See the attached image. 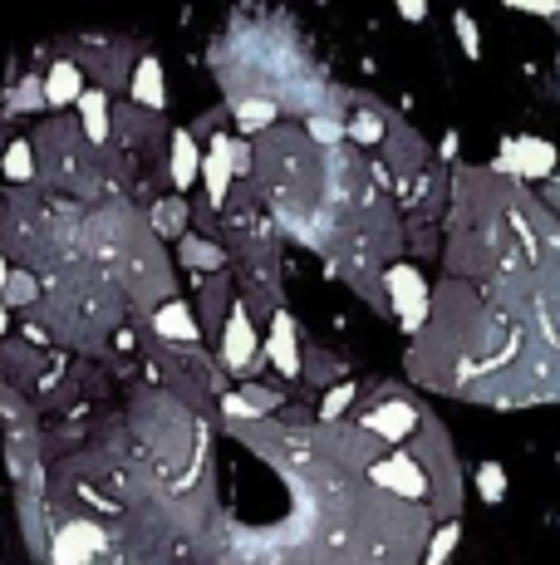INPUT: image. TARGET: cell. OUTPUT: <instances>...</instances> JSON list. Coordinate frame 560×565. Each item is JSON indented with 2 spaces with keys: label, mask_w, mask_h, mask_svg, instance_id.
Returning a JSON list of instances; mask_svg holds the SVG:
<instances>
[{
  "label": "cell",
  "mask_w": 560,
  "mask_h": 565,
  "mask_svg": "<svg viewBox=\"0 0 560 565\" xmlns=\"http://www.w3.org/2000/svg\"><path fill=\"white\" fill-rule=\"evenodd\" d=\"M389 290H393V310L403 315V330L413 335L423 320H428V285L413 266H393L389 271Z\"/></svg>",
  "instance_id": "1"
},
{
  "label": "cell",
  "mask_w": 560,
  "mask_h": 565,
  "mask_svg": "<svg viewBox=\"0 0 560 565\" xmlns=\"http://www.w3.org/2000/svg\"><path fill=\"white\" fill-rule=\"evenodd\" d=\"M222 359H226V369H236V374H256V369H251V364L261 359V354H256V330H251V320H246L241 305H231V315H226Z\"/></svg>",
  "instance_id": "2"
},
{
  "label": "cell",
  "mask_w": 560,
  "mask_h": 565,
  "mask_svg": "<svg viewBox=\"0 0 560 565\" xmlns=\"http://www.w3.org/2000/svg\"><path fill=\"white\" fill-rule=\"evenodd\" d=\"M99 546H104V531H99L94 521H64V526L55 531L50 556H55L59 565H79V561H89Z\"/></svg>",
  "instance_id": "3"
},
{
  "label": "cell",
  "mask_w": 560,
  "mask_h": 565,
  "mask_svg": "<svg viewBox=\"0 0 560 565\" xmlns=\"http://www.w3.org/2000/svg\"><path fill=\"white\" fill-rule=\"evenodd\" d=\"M502 172H521V177H551L556 172V148L546 138H516L506 143Z\"/></svg>",
  "instance_id": "4"
},
{
  "label": "cell",
  "mask_w": 560,
  "mask_h": 565,
  "mask_svg": "<svg viewBox=\"0 0 560 565\" xmlns=\"http://www.w3.org/2000/svg\"><path fill=\"white\" fill-rule=\"evenodd\" d=\"M379 487H389L398 497H418L428 482H423V472H418V462L408 457V452H393L389 462H374V472H369Z\"/></svg>",
  "instance_id": "5"
},
{
  "label": "cell",
  "mask_w": 560,
  "mask_h": 565,
  "mask_svg": "<svg viewBox=\"0 0 560 565\" xmlns=\"http://www.w3.org/2000/svg\"><path fill=\"white\" fill-rule=\"evenodd\" d=\"M364 428H369L374 438H384V443H403V438L418 428V408H413V403H384V408H374V413L364 418Z\"/></svg>",
  "instance_id": "6"
},
{
  "label": "cell",
  "mask_w": 560,
  "mask_h": 565,
  "mask_svg": "<svg viewBox=\"0 0 560 565\" xmlns=\"http://www.w3.org/2000/svg\"><path fill=\"white\" fill-rule=\"evenodd\" d=\"M202 177H207V197H212V207H222L226 192H231V138L226 133H217L212 138V153L202 158Z\"/></svg>",
  "instance_id": "7"
},
{
  "label": "cell",
  "mask_w": 560,
  "mask_h": 565,
  "mask_svg": "<svg viewBox=\"0 0 560 565\" xmlns=\"http://www.w3.org/2000/svg\"><path fill=\"white\" fill-rule=\"evenodd\" d=\"M40 89H45V104L64 109V104H74V99H79V89H84V74H79V64H74V59H55Z\"/></svg>",
  "instance_id": "8"
},
{
  "label": "cell",
  "mask_w": 560,
  "mask_h": 565,
  "mask_svg": "<svg viewBox=\"0 0 560 565\" xmlns=\"http://www.w3.org/2000/svg\"><path fill=\"white\" fill-rule=\"evenodd\" d=\"M133 104H143V109H163L168 104V89H163V64L148 55L138 59V69H133Z\"/></svg>",
  "instance_id": "9"
},
{
  "label": "cell",
  "mask_w": 560,
  "mask_h": 565,
  "mask_svg": "<svg viewBox=\"0 0 560 565\" xmlns=\"http://www.w3.org/2000/svg\"><path fill=\"white\" fill-rule=\"evenodd\" d=\"M79 118H84V138L89 143H104L109 138V94L104 89H79Z\"/></svg>",
  "instance_id": "10"
},
{
  "label": "cell",
  "mask_w": 560,
  "mask_h": 565,
  "mask_svg": "<svg viewBox=\"0 0 560 565\" xmlns=\"http://www.w3.org/2000/svg\"><path fill=\"white\" fill-rule=\"evenodd\" d=\"M153 325H158V335L163 339H182V344H192V339L202 335V325L192 320V310H187L182 300H168V305L153 315Z\"/></svg>",
  "instance_id": "11"
},
{
  "label": "cell",
  "mask_w": 560,
  "mask_h": 565,
  "mask_svg": "<svg viewBox=\"0 0 560 565\" xmlns=\"http://www.w3.org/2000/svg\"><path fill=\"white\" fill-rule=\"evenodd\" d=\"M271 359H276V369L285 379L300 374V349H295V325H290V315H276V325H271Z\"/></svg>",
  "instance_id": "12"
},
{
  "label": "cell",
  "mask_w": 560,
  "mask_h": 565,
  "mask_svg": "<svg viewBox=\"0 0 560 565\" xmlns=\"http://www.w3.org/2000/svg\"><path fill=\"white\" fill-rule=\"evenodd\" d=\"M197 168H202V158H197V143H192V133H172V182H177V192H187L192 182H197Z\"/></svg>",
  "instance_id": "13"
},
{
  "label": "cell",
  "mask_w": 560,
  "mask_h": 565,
  "mask_svg": "<svg viewBox=\"0 0 560 565\" xmlns=\"http://www.w3.org/2000/svg\"><path fill=\"white\" fill-rule=\"evenodd\" d=\"M0 172H5L10 182H30V177H35V148H30V138H15V143L5 148Z\"/></svg>",
  "instance_id": "14"
},
{
  "label": "cell",
  "mask_w": 560,
  "mask_h": 565,
  "mask_svg": "<svg viewBox=\"0 0 560 565\" xmlns=\"http://www.w3.org/2000/svg\"><path fill=\"white\" fill-rule=\"evenodd\" d=\"M0 300H5V310H10V305H35V300H40V285H35L30 271H5Z\"/></svg>",
  "instance_id": "15"
},
{
  "label": "cell",
  "mask_w": 560,
  "mask_h": 565,
  "mask_svg": "<svg viewBox=\"0 0 560 565\" xmlns=\"http://www.w3.org/2000/svg\"><path fill=\"white\" fill-rule=\"evenodd\" d=\"M182 261L197 266V271H217V266H222V251L207 246V241H197V236H187V241H182Z\"/></svg>",
  "instance_id": "16"
},
{
  "label": "cell",
  "mask_w": 560,
  "mask_h": 565,
  "mask_svg": "<svg viewBox=\"0 0 560 565\" xmlns=\"http://www.w3.org/2000/svg\"><path fill=\"white\" fill-rule=\"evenodd\" d=\"M236 118H241V128H266V123L276 118V104H266V99H241V104H236Z\"/></svg>",
  "instance_id": "17"
},
{
  "label": "cell",
  "mask_w": 560,
  "mask_h": 565,
  "mask_svg": "<svg viewBox=\"0 0 560 565\" xmlns=\"http://www.w3.org/2000/svg\"><path fill=\"white\" fill-rule=\"evenodd\" d=\"M477 487H482V497H487V502H502V497H506V472L497 467V462H482Z\"/></svg>",
  "instance_id": "18"
},
{
  "label": "cell",
  "mask_w": 560,
  "mask_h": 565,
  "mask_svg": "<svg viewBox=\"0 0 560 565\" xmlns=\"http://www.w3.org/2000/svg\"><path fill=\"white\" fill-rule=\"evenodd\" d=\"M452 30H457V40H462V55H467V59L482 55V40H477V25H472V15H467V10H457V15H452Z\"/></svg>",
  "instance_id": "19"
},
{
  "label": "cell",
  "mask_w": 560,
  "mask_h": 565,
  "mask_svg": "<svg viewBox=\"0 0 560 565\" xmlns=\"http://www.w3.org/2000/svg\"><path fill=\"white\" fill-rule=\"evenodd\" d=\"M153 226H158L163 236H177V231L187 226V207H182V202H163L158 217H153Z\"/></svg>",
  "instance_id": "20"
},
{
  "label": "cell",
  "mask_w": 560,
  "mask_h": 565,
  "mask_svg": "<svg viewBox=\"0 0 560 565\" xmlns=\"http://www.w3.org/2000/svg\"><path fill=\"white\" fill-rule=\"evenodd\" d=\"M349 403H354V384H339V389L325 394V403H320V418H339Z\"/></svg>",
  "instance_id": "21"
},
{
  "label": "cell",
  "mask_w": 560,
  "mask_h": 565,
  "mask_svg": "<svg viewBox=\"0 0 560 565\" xmlns=\"http://www.w3.org/2000/svg\"><path fill=\"white\" fill-rule=\"evenodd\" d=\"M457 536H462L457 526H438V536H433V546H428V561H433V565H438V561H448V556H452V546H457Z\"/></svg>",
  "instance_id": "22"
},
{
  "label": "cell",
  "mask_w": 560,
  "mask_h": 565,
  "mask_svg": "<svg viewBox=\"0 0 560 565\" xmlns=\"http://www.w3.org/2000/svg\"><path fill=\"white\" fill-rule=\"evenodd\" d=\"M10 104H15V109H40V104H45V89H40V79H25V84H20V94H15Z\"/></svg>",
  "instance_id": "23"
},
{
  "label": "cell",
  "mask_w": 560,
  "mask_h": 565,
  "mask_svg": "<svg viewBox=\"0 0 560 565\" xmlns=\"http://www.w3.org/2000/svg\"><path fill=\"white\" fill-rule=\"evenodd\" d=\"M398 15L413 20V25H423L428 20V0H398Z\"/></svg>",
  "instance_id": "24"
},
{
  "label": "cell",
  "mask_w": 560,
  "mask_h": 565,
  "mask_svg": "<svg viewBox=\"0 0 560 565\" xmlns=\"http://www.w3.org/2000/svg\"><path fill=\"white\" fill-rule=\"evenodd\" d=\"M222 285H217V290H207V330H217V325H222Z\"/></svg>",
  "instance_id": "25"
},
{
  "label": "cell",
  "mask_w": 560,
  "mask_h": 565,
  "mask_svg": "<svg viewBox=\"0 0 560 565\" xmlns=\"http://www.w3.org/2000/svg\"><path fill=\"white\" fill-rule=\"evenodd\" d=\"M310 133H315V143H335V138H339V123H325V118H315V123H310Z\"/></svg>",
  "instance_id": "26"
},
{
  "label": "cell",
  "mask_w": 560,
  "mask_h": 565,
  "mask_svg": "<svg viewBox=\"0 0 560 565\" xmlns=\"http://www.w3.org/2000/svg\"><path fill=\"white\" fill-rule=\"evenodd\" d=\"M354 138H359V143H374V138H379V118H359V123H354Z\"/></svg>",
  "instance_id": "27"
},
{
  "label": "cell",
  "mask_w": 560,
  "mask_h": 565,
  "mask_svg": "<svg viewBox=\"0 0 560 565\" xmlns=\"http://www.w3.org/2000/svg\"><path fill=\"white\" fill-rule=\"evenodd\" d=\"M226 413H231V418H256V408H251V403H246L241 394L226 398Z\"/></svg>",
  "instance_id": "28"
},
{
  "label": "cell",
  "mask_w": 560,
  "mask_h": 565,
  "mask_svg": "<svg viewBox=\"0 0 560 565\" xmlns=\"http://www.w3.org/2000/svg\"><path fill=\"white\" fill-rule=\"evenodd\" d=\"M506 5H521V10H536V15H556V0H506Z\"/></svg>",
  "instance_id": "29"
},
{
  "label": "cell",
  "mask_w": 560,
  "mask_h": 565,
  "mask_svg": "<svg viewBox=\"0 0 560 565\" xmlns=\"http://www.w3.org/2000/svg\"><path fill=\"white\" fill-rule=\"evenodd\" d=\"M5 330H10V315H5V300H0V339H5Z\"/></svg>",
  "instance_id": "30"
},
{
  "label": "cell",
  "mask_w": 560,
  "mask_h": 565,
  "mask_svg": "<svg viewBox=\"0 0 560 565\" xmlns=\"http://www.w3.org/2000/svg\"><path fill=\"white\" fill-rule=\"evenodd\" d=\"M5 271H10V266H5V256H0V285H5Z\"/></svg>",
  "instance_id": "31"
}]
</instances>
